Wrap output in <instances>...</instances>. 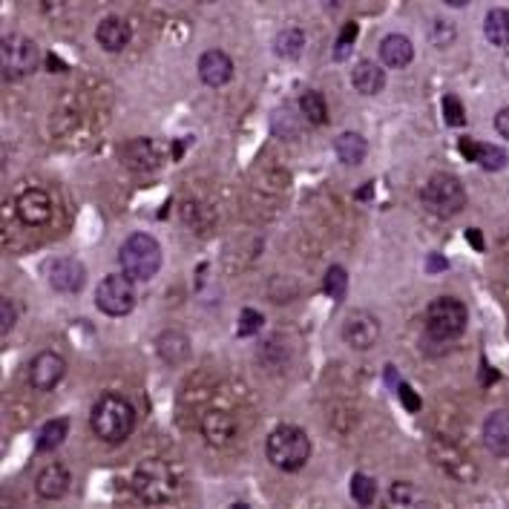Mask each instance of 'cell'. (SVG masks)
<instances>
[{"instance_id": "4", "label": "cell", "mask_w": 509, "mask_h": 509, "mask_svg": "<svg viewBox=\"0 0 509 509\" xmlns=\"http://www.w3.org/2000/svg\"><path fill=\"white\" fill-rule=\"evenodd\" d=\"M133 489L144 504H168V501L176 498L178 480H176V472L170 470V463H164L159 458H150V461L135 466Z\"/></svg>"}, {"instance_id": "23", "label": "cell", "mask_w": 509, "mask_h": 509, "mask_svg": "<svg viewBox=\"0 0 509 509\" xmlns=\"http://www.w3.org/2000/svg\"><path fill=\"white\" fill-rule=\"evenodd\" d=\"M302 49H306V32H302L299 26H288V30H282L273 38V52L285 61H297Z\"/></svg>"}, {"instance_id": "35", "label": "cell", "mask_w": 509, "mask_h": 509, "mask_svg": "<svg viewBox=\"0 0 509 509\" xmlns=\"http://www.w3.org/2000/svg\"><path fill=\"white\" fill-rule=\"evenodd\" d=\"M15 316H18L15 302L4 297V299H0V332L9 334V332H12V325H15Z\"/></svg>"}, {"instance_id": "19", "label": "cell", "mask_w": 509, "mask_h": 509, "mask_svg": "<svg viewBox=\"0 0 509 509\" xmlns=\"http://www.w3.org/2000/svg\"><path fill=\"white\" fill-rule=\"evenodd\" d=\"M202 435L213 446H228L230 437L237 435V423H233L228 411H208L202 420Z\"/></svg>"}, {"instance_id": "32", "label": "cell", "mask_w": 509, "mask_h": 509, "mask_svg": "<svg viewBox=\"0 0 509 509\" xmlns=\"http://www.w3.org/2000/svg\"><path fill=\"white\" fill-rule=\"evenodd\" d=\"M444 116H446V124H452V127L466 124V109L455 95H444Z\"/></svg>"}, {"instance_id": "20", "label": "cell", "mask_w": 509, "mask_h": 509, "mask_svg": "<svg viewBox=\"0 0 509 509\" xmlns=\"http://www.w3.org/2000/svg\"><path fill=\"white\" fill-rule=\"evenodd\" d=\"M351 84L363 95H377V92H383V87H386V70L375 61H360L351 73Z\"/></svg>"}, {"instance_id": "16", "label": "cell", "mask_w": 509, "mask_h": 509, "mask_svg": "<svg viewBox=\"0 0 509 509\" xmlns=\"http://www.w3.org/2000/svg\"><path fill=\"white\" fill-rule=\"evenodd\" d=\"M95 40H99V47L107 52H124L133 40V30L124 18L109 15L99 23V30H95Z\"/></svg>"}, {"instance_id": "29", "label": "cell", "mask_w": 509, "mask_h": 509, "mask_svg": "<svg viewBox=\"0 0 509 509\" xmlns=\"http://www.w3.org/2000/svg\"><path fill=\"white\" fill-rule=\"evenodd\" d=\"M351 498H354V504H360V506H371V504H375V498H377V480L363 475V472H357L351 478Z\"/></svg>"}, {"instance_id": "10", "label": "cell", "mask_w": 509, "mask_h": 509, "mask_svg": "<svg viewBox=\"0 0 509 509\" xmlns=\"http://www.w3.org/2000/svg\"><path fill=\"white\" fill-rule=\"evenodd\" d=\"M432 458H435V463L440 466V470L449 472L452 478H458V480H466V484L478 478L472 461L466 458V452H461L455 444H449V440H444V437L432 440Z\"/></svg>"}, {"instance_id": "28", "label": "cell", "mask_w": 509, "mask_h": 509, "mask_svg": "<svg viewBox=\"0 0 509 509\" xmlns=\"http://www.w3.org/2000/svg\"><path fill=\"white\" fill-rule=\"evenodd\" d=\"M323 288H325V294L332 297L334 302H342L349 294V273L342 265H332L325 271V280H323Z\"/></svg>"}, {"instance_id": "30", "label": "cell", "mask_w": 509, "mask_h": 509, "mask_svg": "<svg viewBox=\"0 0 509 509\" xmlns=\"http://www.w3.org/2000/svg\"><path fill=\"white\" fill-rule=\"evenodd\" d=\"M263 314L259 311H254V308H245L242 314H239V328H237V334L239 337H254V334H259V328H263Z\"/></svg>"}, {"instance_id": "27", "label": "cell", "mask_w": 509, "mask_h": 509, "mask_svg": "<svg viewBox=\"0 0 509 509\" xmlns=\"http://www.w3.org/2000/svg\"><path fill=\"white\" fill-rule=\"evenodd\" d=\"M472 161H478L480 168L484 170H489V173H498V170H504L506 168V153L498 147V144H475V156H472Z\"/></svg>"}, {"instance_id": "5", "label": "cell", "mask_w": 509, "mask_h": 509, "mask_svg": "<svg viewBox=\"0 0 509 509\" xmlns=\"http://www.w3.org/2000/svg\"><path fill=\"white\" fill-rule=\"evenodd\" d=\"M466 323H470V314H466V306L455 297H437L426 308V332L440 342L461 337L466 332Z\"/></svg>"}, {"instance_id": "25", "label": "cell", "mask_w": 509, "mask_h": 509, "mask_svg": "<svg viewBox=\"0 0 509 509\" xmlns=\"http://www.w3.org/2000/svg\"><path fill=\"white\" fill-rule=\"evenodd\" d=\"M299 116L306 118L308 124H314V127H323V124H328V104L323 99V92H316V90L302 92Z\"/></svg>"}, {"instance_id": "1", "label": "cell", "mask_w": 509, "mask_h": 509, "mask_svg": "<svg viewBox=\"0 0 509 509\" xmlns=\"http://www.w3.org/2000/svg\"><path fill=\"white\" fill-rule=\"evenodd\" d=\"M90 426L104 444H124L135 429V409L127 397L104 394L101 401L92 406Z\"/></svg>"}, {"instance_id": "17", "label": "cell", "mask_w": 509, "mask_h": 509, "mask_svg": "<svg viewBox=\"0 0 509 509\" xmlns=\"http://www.w3.org/2000/svg\"><path fill=\"white\" fill-rule=\"evenodd\" d=\"M484 444L492 455L509 458V411H495L484 423Z\"/></svg>"}, {"instance_id": "38", "label": "cell", "mask_w": 509, "mask_h": 509, "mask_svg": "<svg viewBox=\"0 0 509 509\" xmlns=\"http://www.w3.org/2000/svg\"><path fill=\"white\" fill-rule=\"evenodd\" d=\"M466 237H470V242L478 247V251H480V247H484V239H480V233H478V228H472V230H466Z\"/></svg>"}, {"instance_id": "9", "label": "cell", "mask_w": 509, "mask_h": 509, "mask_svg": "<svg viewBox=\"0 0 509 509\" xmlns=\"http://www.w3.org/2000/svg\"><path fill=\"white\" fill-rule=\"evenodd\" d=\"M342 340L357 351H368L380 340V320L368 311H351L342 323Z\"/></svg>"}, {"instance_id": "37", "label": "cell", "mask_w": 509, "mask_h": 509, "mask_svg": "<svg viewBox=\"0 0 509 509\" xmlns=\"http://www.w3.org/2000/svg\"><path fill=\"white\" fill-rule=\"evenodd\" d=\"M495 130H498L504 139H509V107L498 109V116H495Z\"/></svg>"}, {"instance_id": "22", "label": "cell", "mask_w": 509, "mask_h": 509, "mask_svg": "<svg viewBox=\"0 0 509 509\" xmlns=\"http://www.w3.org/2000/svg\"><path fill=\"white\" fill-rule=\"evenodd\" d=\"M484 35L492 47L506 49L509 47V9H492L487 12L484 21Z\"/></svg>"}, {"instance_id": "7", "label": "cell", "mask_w": 509, "mask_h": 509, "mask_svg": "<svg viewBox=\"0 0 509 509\" xmlns=\"http://www.w3.org/2000/svg\"><path fill=\"white\" fill-rule=\"evenodd\" d=\"M423 204L435 216H455L466 208V190L458 176L437 173L423 187Z\"/></svg>"}, {"instance_id": "42", "label": "cell", "mask_w": 509, "mask_h": 509, "mask_svg": "<svg viewBox=\"0 0 509 509\" xmlns=\"http://www.w3.org/2000/svg\"><path fill=\"white\" fill-rule=\"evenodd\" d=\"M446 4H449V6H455V9H461V6L470 4V0H446Z\"/></svg>"}, {"instance_id": "14", "label": "cell", "mask_w": 509, "mask_h": 509, "mask_svg": "<svg viewBox=\"0 0 509 509\" xmlns=\"http://www.w3.org/2000/svg\"><path fill=\"white\" fill-rule=\"evenodd\" d=\"M199 78L208 87H225L233 78V61L222 49H208L199 58Z\"/></svg>"}, {"instance_id": "41", "label": "cell", "mask_w": 509, "mask_h": 509, "mask_svg": "<svg viewBox=\"0 0 509 509\" xmlns=\"http://www.w3.org/2000/svg\"><path fill=\"white\" fill-rule=\"evenodd\" d=\"M323 6H325V9H332V12H334V9L340 6V0H323Z\"/></svg>"}, {"instance_id": "3", "label": "cell", "mask_w": 509, "mask_h": 509, "mask_svg": "<svg viewBox=\"0 0 509 509\" xmlns=\"http://www.w3.org/2000/svg\"><path fill=\"white\" fill-rule=\"evenodd\" d=\"M161 245L150 237V233H133L127 242L121 245L118 263L121 271L135 282H150L161 271Z\"/></svg>"}, {"instance_id": "2", "label": "cell", "mask_w": 509, "mask_h": 509, "mask_svg": "<svg viewBox=\"0 0 509 509\" xmlns=\"http://www.w3.org/2000/svg\"><path fill=\"white\" fill-rule=\"evenodd\" d=\"M265 455L277 470L299 472L311 458V437L302 432L299 426H291V423L277 426V429L268 435Z\"/></svg>"}, {"instance_id": "13", "label": "cell", "mask_w": 509, "mask_h": 509, "mask_svg": "<svg viewBox=\"0 0 509 509\" xmlns=\"http://www.w3.org/2000/svg\"><path fill=\"white\" fill-rule=\"evenodd\" d=\"M15 208H18L21 222L30 225V228L49 225V219H52V199H49L47 190H40V187L23 190V194L18 196Z\"/></svg>"}, {"instance_id": "6", "label": "cell", "mask_w": 509, "mask_h": 509, "mask_svg": "<svg viewBox=\"0 0 509 509\" xmlns=\"http://www.w3.org/2000/svg\"><path fill=\"white\" fill-rule=\"evenodd\" d=\"M40 49L32 38L26 35H6L0 40V66H4V78L18 81L38 70Z\"/></svg>"}, {"instance_id": "18", "label": "cell", "mask_w": 509, "mask_h": 509, "mask_svg": "<svg viewBox=\"0 0 509 509\" xmlns=\"http://www.w3.org/2000/svg\"><path fill=\"white\" fill-rule=\"evenodd\" d=\"M380 58L386 66H394V70H403V66L411 64V58H415V44L401 35V32H392L383 38V44H380Z\"/></svg>"}, {"instance_id": "33", "label": "cell", "mask_w": 509, "mask_h": 509, "mask_svg": "<svg viewBox=\"0 0 509 509\" xmlns=\"http://www.w3.org/2000/svg\"><path fill=\"white\" fill-rule=\"evenodd\" d=\"M389 501L397 504V506H409V504H415L418 501V492L411 484H406V480H397V484L392 487L389 492Z\"/></svg>"}, {"instance_id": "8", "label": "cell", "mask_w": 509, "mask_h": 509, "mask_svg": "<svg viewBox=\"0 0 509 509\" xmlns=\"http://www.w3.org/2000/svg\"><path fill=\"white\" fill-rule=\"evenodd\" d=\"M135 280H130L127 273H113L104 277L99 291H95V306H99L107 316H127L135 308Z\"/></svg>"}, {"instance_id": "26", "label": "cell", "mask_w": 509, "mask_h": 509, "mask_svg": "<svg viewBox=\"0 0 509 509\" xmlns=\"http://www.w3.org/2000/svg\"><path fill=\"white\" fill-rule=\"evenodd\" d=\"M66 432H70V423H66L64 418L49 420L44 429H40V435H38V452H55V449L64 444Z\"/></svg>"}, {"instance_id": "21", "label": "cell", "mask_w": 509, "mask_h": 509, "mask_svg": "<svg viewBox=\"0 0 509 509\" xmlns=\"http://www.w3.org/2000/svg\"><path fill=\"white\" fill-rule=\"evenodd\" d=\"M159 354L161 360H168L170 366H182L190 357V340L182 332H168L159 337Z\"/></svg>"}, {"instance_id": "39", "label": "cell", "mask_w": 509, "mask_h": 509, "mask_svg": "<svg viewBox=\"0 0 509 509\" xmlns=\"http://www.w3.org/2000/svg\"><path fill=\"white\" fill-rule=\"evenodd\" d=\"M375 196V182H368L363 190H357V199H371Z\"/></svg>"}, {"instance_id": "12", "label": "cell", "mask_w": 509, "mask_h": 509, "mask_svg": "<svg viewBox=\"0 0 509 509\" xmlns=\"http://www.w3.org/2000/svg\"><path fill=\"white\" fill-rule=\"evenodd\" d=\"M87 282V268L75 256H61L49 265V285L61 294H78Z\"/></svg>"}, {"instance_id": "34", "label": "cell", "mask_w": 509, "mask_h": 509, "mask_svg": "<svg viewBox=\"0 0 509 509\" xmlns=\"http://www.w3.org/2000/svg\"><path fill=\"white\" fill-rule=\"evenodd\" d=\"M452 40H455V26H452L449 21H435L432 23V44L446 49Z\"/></svg>"}, {"instance_id": "11", "label": "cell", "mask_w": 509, "mask_h": 509, "mask_svg": "<svg viewBox=\"0 0 509 509\" xmlns=\"http://www.w3.org/2000/svg\"><path fill=\"white\" fill-rule=\"evenodd\" d=\"M66 375V360L58 351H40L30 366V383L35 392H52Z\"/></svg>"}, {"instance_id": "15", "label": "cell", "mask_w": 509, "mask_h": 509, "mask_svg": "<svg viewBox=\"0 0 509 509\" xmlns=\"http://www.w3.org/2000/svg\"><path fill=\"white\" fill-rule=\"evenodd\" d=\"M70 484H73V478H70V472H66V466H61V463L44 466V470H40L38 478H35V489H38V495L44 501L64 498V495L70 492Z\"/></svg>"}, {"instance_id": "31", "label": "cell", "mask_w": 509, "mask_h": 509, "mask_svg": "<svg viewBox=\"0 0 509 509\" xmlns=\"http://www.w3.org/2000/svg\"><path fill=\"white\" fill-rule=\"evenodd\" d=\"M357 35H360V26H357L354 21L342 26V32H340V38H337V49H334V58H337V61H342V58H346V55L351 52Z\"/></svg>"}, {"instance_id": "24", "label": "cell", "mask_w": 509, "mask_h": 509, "mask_svg": "<svg viewBox=\"0 0 509 509\" xmlns=\"http://www.w3.org/2000/svg\"><path fill=\"white\" fill-rule=\"evenodd\" d=\"M368 153V144L360 133H342L337 139V159L342 164H349V168H354V164H363Z\"/></svg>"}, {"instance_id": "36", "label": "cell", "mask_w": 509, "mask_h": 509, "mask_svg": "<svg viewBox=\"0 0 509 509\" xmlns=\"http://www.w3.org/2000/svg\"><path fill=\"white\" fill-rule=\"evenodd\" d=\"M397 397H401V401L406 403V409L409 411H418L420 409V397H415V392H411V386L409 383H397Z\"/></svg>"}, {"instance_id": "40", "label": "cell", "mask_w": 509, "mask_h": 509, "mask_svg": "<svg viewBox=\"0 0 509 509\" xmlns=\"http://www.w3.org/2000/svg\"><path fill=\"white\" fill-rule=\"evenodd\" d=\"M449 263H446V259H440V256H432L429 259V271H444Z\"/></svg>"}]
</instances>
